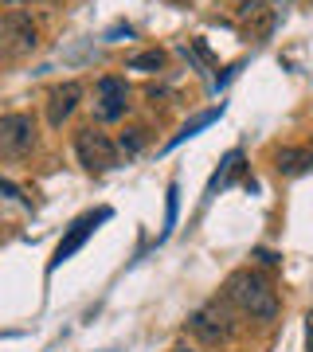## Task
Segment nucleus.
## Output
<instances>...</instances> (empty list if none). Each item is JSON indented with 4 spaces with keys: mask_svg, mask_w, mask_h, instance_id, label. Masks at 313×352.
<instances>
[{
    "mask_svg": "<svg viewBox=\"0 0 313 352\" xmlns=\"http://www.w3.org/2000/svg\"><path fill=\"white\" fill-rule=\"evenodd\" d=\"M224 298L235 305V309H243L250 321H274L278 317L274 286H270L263 274H255V270H235V274L224 282Z\"/></svg>",
    "mask_w": 313,
    "mask_h": 352,
    "instance_id": "nucleus-1",
    "label": "nucleus"
},
{
    "mask_svg": "<svg viewBox=\"0 0 313 352\" xmlns=\"http://www.w3.org/2000/svg\"><path fill=\"white\" fill-rule=\"evenodd\" d=\"M36 43H39V28L24 8H12V12L0 16V55L4 59H24V55L36 51Z\"/></svg>",
    "mask_w": 313,
    "mask_h": 352,
    "instance_id": "nucleus-2",
    "label": "nucleus"
},
{
    "mask_svg": "<svg viewBox=\"0 0 313 352\" xmlns=\"http://www.w3.org/2000/svg\"><path fill=\"white\" fill-rule=\"evenodd\" d=\"M75 157L87 173H110V168H118V157L122 153H118V141H110L102 129L83 126L75 133Z\"/></svg>",
    "mask_w": 313,
    "mask_h": 352,
    "instance_id": "nucleus-3",
    "label": "nucleus"
},
{
    "mask_svg": "<svg viewBox=\"0 0 313 352\" xmlns=\"http://www.w3.org/2000/svg\"><path fill=\"white\" fill-rule=\"evenodd\" d=\"M36 118L32 113H4L0 118V157L20 161L36 149Z\"/></svg>",
    "mask_w": 313,
    "mask_h": 352,
    "instance_id": "nucleus-4",
    "label": "nucleus"
},
{
    "mask_svg": "<svg viewBox=\"0 0 313 352\" xmlns=\"http://www.w3.org/2000/svg\"><path fill=\"white\" fill-rule=\"evenodd\" d=\"M188 329H192L204 344H224V340H231V333H235V321H231L224 302H208L188 317Z\"/></svg>",
    "mask_w": 313,
    "mask_h": 352,
    "instance_id": "nucleus-5",
    "label": "nucleus"
},
{
    "mask_svg": "<svg viewBox=\"0 0 313 352\" xmlns=\"http://www.w3.org/2000/svg\"><path fill=\"white\" fill-rule=\"evenodd\" d=\"M106 219H110V208H98V212L78 215L75 223L67 227V235L59 239V247H55V254H51L47 270H59V266L67 263V258H71V254H75L78 247H83V243L90 239V235H94V227H98V223H106Z\"/></svg>",
    "mask_w": 313,
    "mask_h": 352,
    "instance_id": "nucleus-6",
    "label": "nucleus"
},
{
    "mask_svg": "<svg viewBox=\"0 0 313 352\" xmlns=\"http://www.w3.org/2000/svg\"><path fill=\"white\" fill-rule=\"evenodd\" d=\"M129 110V87H125V78L118 75H106L94 82V118L98 122H118L125 118Z\"/></svg>",
    "mask_w": 313,
    "mask_h": 352,
    "instance_id": "nucleus-7",
    "label": "nucleus"
},
{
    "mask_svg": "<svg viewBox=\"0 0 313 352\" xmlns=\"http://www.w3.org/2000/svg\"><path fill=\"white\" fill-rule=\"evenodd\" d=\"M78 102H83V82H63V87H55L47 94V126L59 129L78 110Z\"/></svg>",
    "mask_w": 313,
    "mask_h": 352,
    "instance_id": "nucleus-8",
    "label": "nucleus"
},
{
    "mask_svg": "<svg viewBox=\"0 0 313 352\" xmlns=\"http://www.w3.org/2000/svg\"><path fill=\"white\" fill-rule=\"evenodd\" d=\"M274 168L282 176H301L313 168V149H305V145H286V149H278L274 157Z\"/></svg>",
    "mask_w": 313,
    "mask_h": 352,
    "instance_id": "nucleus-9",
    "label": "nucleus"
},
{
    "mask_svg": "<svg viewBox=\"0 0 313 352\" xmlns=\"http://www.w3.org/2000/svg\"><path fill=\"white\" fill-rule=\"evenodd\" d=\"M125 67H129V71H145V75H153V71H161V67H164V51L161 47L138 51V55H129V59H125Z\"/></svg>",
    "mask_w": 313,
    "mask_h": 352,
    "instance_id": "nucleus-10",
    "label": "nucleus"
},
{
    "mask_svg": "<svg viewBox=\"0 0 313 352\" xmlns=\"http://www.w3.org/2000/svg\"><path fill=\"white\" fill-rule=\"evenodd\" d=\"M145 145H149V129H141V126H129L118 138V153H125V157H138Z\"/></svg>",
    "mask_w": 313,
    "mask_h": 352,
    "instance_id": "nucleus-11",
    "label": "nucleus"
},
{
    "mask_svg": "<svg viewBox=\"0 0 313 352\" xmlns=\"http://www.w3.org/2000/svg\"><path fill=\"white\" fill-rule=\"evenodd\" d=\"M215 118H219V110H208V113H200V118H192V122H188V126L180 129V133H176L173 141H169V149H176V145H180V141H184V138H192V133H196V129H204V126H212Z\"/></svg>",
    "mask_w": 313,
    "mask_h": 352,
    "instance_id": "nucleus-12",
    "label": "nucleus"
},
{
    "mask_svg": "<svg viewBox=\"0 0 313 352\" xmlns=\"http://www.w3.org/2000/svg\"><path fill=\"white\" fill-rule=\"evenodd\" d=\"M0 200H20V204H28V200H24V192L16 188V184H8L4 176H0Z\"/></svg>",
    "mask_w": 313,
    "mask_h": 352,
    "instance_id": "nucleus-13",
    "label": "nucleus"
},
{
    "mask_svg": "<svg viewBox=\"0 0 313 352\" xmlns=\"http://www.w3.org/2000/svg\"><path fill=\"white\" fill-rule=\"evenodd\" d=\"M305 344H310V352H313V314L305 317Z\"/></svg>",
    "mask_w": 313,
    "mask_h": 352,
    "instance_id": "nucleus-14",
    "label": "nucleus"
},
{
    "mask_svg": "<svg viewBox=\"0 0 313 352\" xmlns=\"http://www.w3.org/2000/svg\"><path fill=\"white\" fill-rule=\"evenodd\" d=\"M173 352H192V349H184V344H180V349H173Z\"/></svg>",
    "mask_w": 313,
    "mask_h": 352,
    "instance_id": "nucleus-15",
    "label": "nucleus"
}]
</instances>
